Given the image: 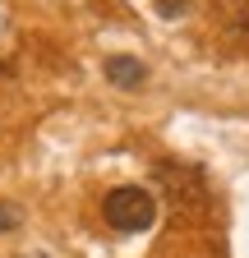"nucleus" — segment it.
<instances>
[{
    "label": "nucleus",
    "mask_w": 249,
    "mask_h": 258,
    "mask_svg": "<svg viewBox=\"0 0 249 258\" xmlns=\"http://www.w3.org/2000/svg\"><path fill=\"white\" fill-rule=\"evenodd\" d=\"M102 217H106L111 231L134 235V231H148V226L157 221V199H152L148 189H139V184H120V189H111L102 199Z\"/></svg>",
    "instance_id": "obj_1"
},
{
    "label": "nucleus",
    "mask_w": 249,
    "mask_h": 258,
    "mask_svg": "<svg viewBox=\"0 0 249 258\" xmlns=\"http://www.w3.org/2000/svg\"><path fill=\"white\" fill-rule=\"evenodd\" d=\"M106 79L115 88H139L148 79V70H143V60H134V55H111L106 60Z\"/></svg>",
    "instance_id": "obj_2"
},
{
    "label": "nucleus",
    "mask_w": 249,
    "mask_h": 258,
    "mask_svg": "<svg viewBox=\"0 0 249 258\" xmlns=\"http://www.w3.org/2000/svg\"><path fill=\"white\" fill-rule=\"evenodd\" d=\"M217 19H222L226 32L249 42V0H217Z\"/></svg>",
    "instance_id": "obj_3"
},
{
    "label": "nucleus",
    "mask_w": 249,
    "mask_h": 258,
    "mask_svg": "<svg viewBox=\"0 0 249 258\" xmlns=\"http://www.w3.org/2000/svg\"><path fill=\"white\" fill-rule=\"evenodd\" d=\"M19 221H23V212H19L14 203H0V231H14Z\"/></svg>",
    "instance_id": "obj_4"
},
{
    "label": "nucleus",
    "mask_w": 249,
    "mask_h": 258,
    "mask_svg": "<svg viewBox=\"0 0 249 258\" xmlns=\"http://www.w3.org/2000/svg\"><path fill=\"white\" fill-rule=\"evenodd\" d=\"M190 10V0H157V14L162 19H175V14H184Z\"/></svg>",
    "instance_id": "obj_5"
}]
</instances>
